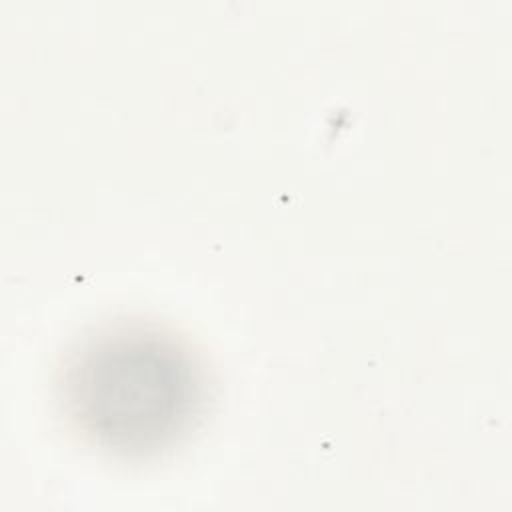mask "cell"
I'll return each mask as SVG.
<instances>
[{
  "label": "cell",
  "mask_w": 512,
  "mask_h": 512,
  "mask_svg": "<svg viewBox=\"0 0 512 512\" xmlns=\"http://www.w3.org/2000/svg\"><path fill=\"white\" fill-rule=\"evenodd\" d=\"M60 398L70 424L98 448L148 456L172 446L200 418L206 376L172 332L118 324L70 352Z\"/></svg>",
  "instance_id": "6da1fadb"
}]
</instances>
